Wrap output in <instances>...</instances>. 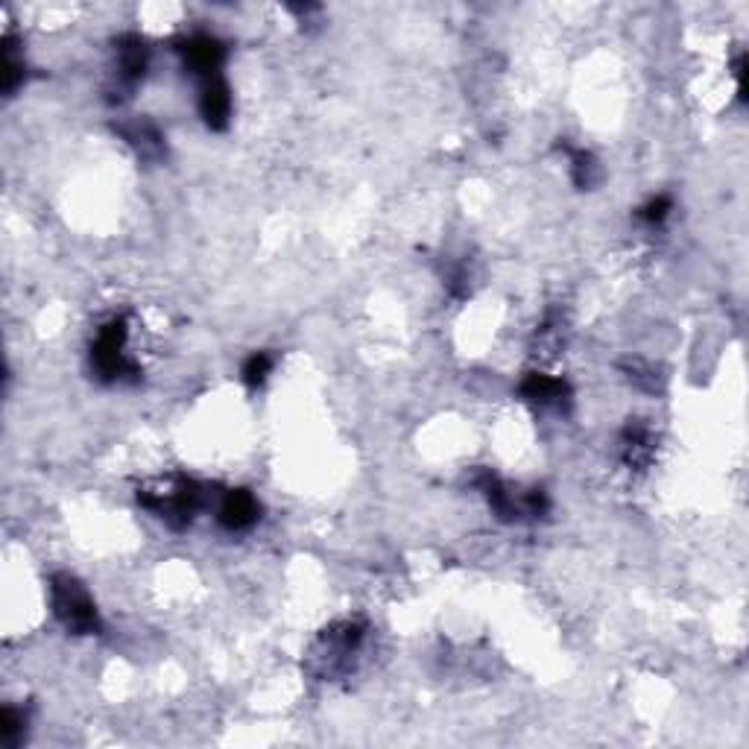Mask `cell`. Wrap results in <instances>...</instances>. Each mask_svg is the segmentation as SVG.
<instances>
[{"mask_svg": "<svg viewBox=\"0 0 749 749\" xmlns=\"http://www.w3.org/2000/svg\"><path fill=\"white\" fill-rule=\"evenodd\" d=\"M176 53L182 57V65L191 76H197L199 83L206 79H214V76H223L225 57H229V47L220 41L217 36H208V33H197V36L179 38Z\"/></svg>", "mask_w": 749, "mask_h": 749, "instance_id": "obj_6", "label": "cell"}, {"mask_svg": "<svg viewBox=\"0 0 749 749\" xmlns=\"http://www.w3.org/2000/svg\"><path fill=\"white\" fill-rule=\"evenodd\" d=\"M50 603H53V615L59 618V624L71 636H97L103 629L91 594L74 574H53L50 577Z\"/></svg>", "mask_w": 749, "mask_h": 749, "instance_id": "obj_2", "label": "cell"}, {"mask_svg": "<svg viewBox=\"0 0 749 749\" xmlns=\"http://www.w3.org/2000/svg\"><path fill=\"white\" fill-rule=\"evenodd\" d=\"M121 135L126 138L130 147H135L138 159H144V161H159V159H164V152H168L164 135H161V132L156 130V123H150V121L123 123Z\"/></svg>", "mask_w": 749, "mask_h": 749, "instance_id": "obj_10", "label": "cell"}, {"mask_svg": "<svg viewBox=\"0 0 749 749\" xmlns=\"http://www.w3.org/2000/svg\"><path fill=\"white\" fill-rule=\"evenodd\" d=\"M258 518H261V504L249 489H232L217 504V521L229 533H244Z\"/></svg>", "mask_w": 749, "mask_h": 749, "instance_id": "obj_7", "label": "cell"}, {"mask_svg": "<svg viewBox=\"0 0 749 749\" xmlns=\"http://www.w3.org/2000/svg\"><path fill=\"white\" fill-rule=\"evenodd\" d=\"M272 355L270 352H255V355L246 357L244 369H241V378H244L246 386H261L263 381H267V374L272 372Z\"/></svg>", "mask_w": 749, "mask_h": 749, "instance_id": "obj_14", "label": "cell"}, {"mask_svg": "<svg viewBox=\"0 0 749 749\" xmlns=\"http://www.w3.org/2000/svg\"><path fill=\"white\" fill-rule=\"evenodd\" d=\"M114 57H118V65H114L112 83L106 88V100L112 106L123 103L144 83L147 67H150V47L135 33H126L114 41Z\"/></svg>", "mask_w": 749, "mask_h": 749, "instance_id": "obj_4", "label": "cell"}, {"mask_svg": "<svg viewBox=\"0 0 749 749\" xmlns=\"http://www.w3.org/2000/svg\"><path fill=\"white\" fill-rule=\"evenodd\" d=\"M366 638V624L364 621H337L331 627L322 629L319 636V647H322V655H319V671L326 676H334L340 671H348V655L357 653V647L364 644Z\"/></svg>", "mask_w": 749, "mask_h": 749, "instance_id": "obj_5", "label": "cell"}, {"mask_svg": "<svg viewBox=\"0 0 749 749\" xmlns=\"http://www.w3.org/2000/svg\"><path fill=\"white\" fill-rule=\"evenodd\" d=\"M671 211H674V199L665 197V194H659V197H653L650 202H644V206L638 208V220H644V223L650 225H659L665 223Z\"/></svg>", "mask_w": 749, "mask_h": 749, "instance_id": "obj_16", "label": "cell"}, {"mask_svg": "<svg viewBox=\"0 0 749 749\" xmlns=\"http://www.w3.org/2000/svg\"><path fill=\"white\" fill-rule=\"evenodd\" d=\"M24 732H27V714L19 712L15 705H7V712H3V726H0V738H3V744H7V747H19L21 738H24Z\"/></svg>", "mask_w": 749, "mask_h": 749, "instance_id": "obj_15", "label": "cell"}, {"mask_svg": "<svg viewBox=\"0 0 749 749\" xmlns=\"http://www.w3.org/2000/svg\"><path fill=\"white\" fill-rule=\"evenodd\" d=\"M27 83V65L15 57V38H3V94L12 97L21 85Z\"/></svg>", "mask_w": 749, "mask_h": 749, "instance_id": "obj_13", "label": "cell"}, {"mask_svg": "<svg viewBox=\"0 0 749 749\" xmlns=\"http://www.w3.org/2000/svg\"><path fill=\"white\" fill-rule=\"evenodd\" d=\"M199 114L208 130L223 132L232 121V88L223 76L199 83Z\"/></svg>", "mask_w": 749, "mask_h": 749, "instance_id": "obj_9", "label": "cell"}, {"mask_svg": "<svg viewBox=\"0 0 749 749\" xmlns=\"http://www.w3.org/2000/svg\"><path fill=\"white\" fill-rule=\"evenodd\" d=\"M521 398L536 407H553V410H565L572 402V386L565 384L562 378L542 372H527L525 381L518 384Z\"/></svg>", "mask_w": 749, "mask_h": 749, "instance_id": "obj_8", "label": "cell"}, {"mask_svg": "<svg viewBox=\"0 0 749 749\" xmlns=\"http://www.w3.org/2000/svg\"><path fill=\"white\" fill-rule=\"evenodd\" d=\"M621 459L629 468H644L653 459V433L641 421H629L621 433Z\"/></svg>", "mask_w": 749, "mask_h": 749, "instance_id": "obj_11", "label": "cell"}, {"mask_svg": "<svg viewBox=\"0 0 749 749\" xmlns=\"http://www.w3.org/2000/svg\"><path fill=\"white\" fill-rule=\"evenodd\" d=\"M126 337H130V328H126V319L112 317L100 331H97V340L91 346V369L94 374L103 381V384H114V381H138V364L126 357Z\"/></svg>", "mask_w": 749, "mask_h": 749, "instance_id": "obj_3", "label": "cell"}, {"mask_svg": "<svg viewBox=\"0 0 749 749\" xmlns=\"http://www.w3.org/2000/svg\"><path fill=\"white\" fill-rule=\"evenodd\" d=\"M560 150L568 152V161H572V182L580 191H589L594 182H598L600 170H598V161H594V156L586 150H572L568 144H560Z\"/></svg>", "mask_w": 749, "mask_h": 749, "instance_id": "obj_12", "label": "cell"}, {"mask_svg": "<svg viewBox=\"0 0 749 749\" xmlns=\"http://www.w3.org/2000/svg\"><path fill=\"white\" fill-rule=\"evenodd\" d=\"M138 504L159 515L170 530H185L208 504V492L197 480L170 478L168 483L138 489Z\"/></svg>", "mask_w": 749, "mask_h": 749, "instance_id": "obj_1", "label": "cell"}]
</instances>
